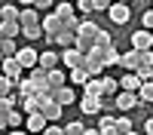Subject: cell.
<instances>
[{"instance_id":"1","label":"cell","mask_w":153,"mask_h":135,"mask_svg":"<svg viewBox=\"0 0 153 135\" xmlns=\"http://www.w3.org/2000/svg\"><path fill=\"white\" fill-rule=\"evenodd\" d=\"M61 65H65L68 71L71 68H83L86 65V52L76 49V46H65V49H61Z\"/></svg>"},{"instance_id":"2","label":"cell","mask_w":153,"mask_h":135,"mask_svg":"<svg viewBox=\"0 0 153 135\" xmlns=\"http://www.w3.org/2000/svg\"><path fill=\"white\" fill-rule=\"evenodd\" d=\"M40 28L46 31V40H49V46H52L55 34H58L61 28H65V22H61V19L55 16V12H49V16H43V19H40Z\"/></svg>"},{"instance_id":"3","label":"cell","mask_w":153,"mask_h":135,"mask_svg":"<svg viewBox=\"0 0 153 135\" xmlns=\"http://www.w3.org/2000/svg\"><path fill=\"white\" fill-rule=\"evenodd\" d=\"M107 16H110L113 25H129V19H132V6H129V3H117V0H113V6L107 9Z\"/></svg>"},{"instance_id":"4","label":"cell","mask_w":153,"mask_h":135,"mask_svg":"<svg viewBox=\"0 0 153 135\" xmlns=\"http://www.w3.org/2000/svg\"><path fill=\"white\" fill-rule=\"evenodd\" d=\"M113 104H117L120 110H132L141 104V98H138V92H129V89H120L117 95H113Z\"/></svg>"},{"instance_id":"5","label":"cell","mask_w":153,"mask_h":135,"mask_svg":"<svg viewBox=\"0 0 153 135\" xmlns=\"http://www.w3.org/2000/svg\"><path fill=\"white\" fill-rule=\"evenodd\" d=\"M101 104H104V95H86V92H83V98H80V110L89 114V117L101 114Z\"/></svg>"},{"instance_id":"6","label":"cell","mask_w":153,"mask_h":135,"mask_svg":"<svg viewBox=\"0 0 153 135\" xmlns=\"http://www.w3.org/2000/svg\"><path fill=\"white\" fill-rule=\"evenodd\" d=\"M16 55H19V61L25 65V71H31V68H37V65H40V52H37L31 43H28V46H22Z\"/></svg>"},{"instance_id":"7","label":"cell","mask_w":153,"mask_h":135,"mask_svg":"<svg viewBox=\"0 0 153 135\" xmlns=\"http://www.w3.org/2000/svg\"><path fill=\"white\" fill-rule=\"evenodd\" d=\"M0 68H3V74H6V77H12V80H22V71H25V65L19 61V55H6L3 61H0Z\"/></svg>"},{"instance_id":"8","label":"cell","mask_w":153,"mask_h":135,"mask_svg":"<svg viewBox=\"0 0 153 135\" xmlns=\"http://www.w3.org/2000/svg\"><path fill=\"white\" fill-rule=\"evenodd\" d=\"M52 98H55L61 107H65V104H74V101H76V89L65 83V86H58V89H52Z\"/></svg>"},{"instance_id":"9","label":"cell","mask_w":153,"mask_h":135,"mask_svg":"<svg viewBox=\"0 0 153 135\" xmlns=\"http://www.w3.org/2000/svg\"><path fill=\"white\" fill-rule=\"evenodd\" d=\"M132 46H135V49H153V31H150V28L132 31Z\"/></svg>"},{"instance_id":"10","label":"cell","mask_w":153,"mask_h":135,"mask_svg":"<svg viewBox=\"0 0 153 135\" xmlns=\"http://www.w3.org/2000/svg\"><path fill=\"white\" fill-rule=\"evenodd\" d=\"M138 65H141V49H129L126 55H120V68L123 71H138Z\"/></svg>"},{"instance_id":"11","label":"cell","mask_w":153,"mask_h":135,"mask_svg":"<svg viewBox=\"0 0 153 135\" xmlns=\"http://www.w3.org/2000/svg\"><path fill=\"white\" fill-rule=\"evenodd\" d=\"M46 123H49V120L43 117V110H31V114L25 117V126H28L31 132H43V129H46Z\"/></svg>"},{"instance_id":"12","label":"cell","mask_w":153,"mask_h":135,"mask_svg":"<svg viewBox=\"0 0 153 135\" xmlns=\"http://www.w3.org/2000/svg\"><path fill=\"white\" fill-rule=\"evenodd\" d=\"M40 110H43V117L52 123V120H61V104L55 101V98H46V101H40Z\"/></svg>"},{"instance_id":"13","label":"cell","mask_w":153,"mask_h":135,"mask_svg":"<svg viewBox=\"0 0 153 135\" xmlns=\"http://www.w3.org/2000/svg\"><path fill=\"white\" fill-rule=\"evenodd\" d=\"M58 65H61V52H55V46L46 49V52H40V68L52 71V68H58Z\"/></svg>"},{"instance_id":"14","label":"cell","mask_w":153,"mask_h":135,"mask_svg":"<svg viewBox=\"0 0 153 135\" xmlns=\"http://www.w3.org/2000/svg\"><path fill=\"white\" fill-rule=\"evenodd\" d=\"M19 22H22V28H28V25H40V12H37V6H22Z\"/></svg>"},{"instance_id":"15","label":"cell","mask_w":153,"mask_h":135,"mask_svg":"<svg viewBox=\"0 0 153 135\" xmlns=\"http://www.w3.org/2000/svg\"><path fill=\"white\" fill-rule=\"evenodd\" d=\"M138 86H141V77H138V71H126L123 77H120V89L138 92Z\"/></svg>"},{"instance_id":"16","label":"cell","mask_w":153,"mask_h":135,"mask_svg":"<svg viewBox=\"0 0 153 135\" xmlns=\"http://www.w3.org/2000/svg\"><path fill=\"white\" fill-rule=\"evenodd\" d=\"M0 34L3 37H19L22 34V22L19 19H3L0 22Z\"/></svg>"},{"instance_id":"17","label":"cell","mask_w":153,"mask_h":135,"mask_svg":"<svg viewBox=\"0 0 153 135\" xmlns=\"http://www.w3.org/2000/svg\"><path fill=\"white\" fill-rule=\"evenodd\" d=\"M74 43H76V34H74V31H68V28H61V31L55 34V40H52V46H58V49L74 46Z\"/></svg>"},{"instance_id":"18","label":"cell","mask_w":153,"mask_h":135,"mask_svg":"<svg viewBox=\"0 0 153 135\" xmlns=\"http://www.w3.org/2000/svg\"><path fill=\"white\" fill-rule=\"evenodd\" d=\"M86 95H104V74L101 77H89V83L83 86Z\"/></svg>"},{"instance_id":"19","label":"cell","mask_w":153,"mask_h":135,"mask_svg":"<svg viewBox=\"0 0 153 135\" xmlns=\"http://www.w3.org/2000/svg\"><path fill=\"white\" fill-rule=\"evenodd\" d=\"M89 77H92V74H89L86 68H71L68 83H74V86H86V83H89Z\"/></svg>"},{"instance_id":"20","label":"cell","mask_w":153,"mask_h":135,"mask_svg":"<svg viewBox=\"0 0 153 135\" xmlns=\"http://www.w3.org/2000/svg\"><path fill=\"white\" fill-rule=\"evenodd\" d=\"M98 132H101V135H117V117L101 114V120H98Z\"/></svg>"},{"instance_id":"21","label":"cell","mask_w":153,"mask_h":135,"mask_svg":"<svg viewBox=\"0 0 153 135\" xmlns=\"http://www.w3.org/2000/svg\"><path fill=\"white\" fill-rule=\"evenodd\" d=\"M138 98H141V104H153V80H141Z\"/></svg>"},{"instance_id":"22","label":"cell","mask_w":153,"mask_h":135,"mask_svg":"<svg viewBox=\"0 0 153 135\" xmlns=\"http://www.w3.org/2000/svg\"><path fill=\"white\" fill-rule=\"evenodd\" d=\"M19 89V80H12V77H6V74H0V98H6V95H12Z\"/></svg>"},{"instance_id":"23","label":"cell","mask_w":153,"mask_h":135,"mask_svg":"<svg viewBox=\"0 0 153 135\" xmlns=\"http://www.w3.org/2000/svg\"><path fill=\"white\" fill-rule=\"evenodd\" d=\"M22 37H28V43H37L40 37H46V31L40 25H28V28H22Z\"/></svg>"},{"instance_id":"24","label":"cell","mask_w":153,"mask_h":135,"mask_svg":"<svg viewBox=\"0 0 153 135\" xmlns=\"http://www.w3.org/2000/svg\"><path fill=\"white\" fill-rule=\"evenodd\" d=\"M55 16L65 22V19H71V16H76V6L71 3V0H65V3H55Z\"/></svg>"},{"instance_id":"25","label":"cell","mask_w":153,"mask_h":135,"mask_svg":"<svg viewBox=\"0 0 153 135\" xmlns=\"http://www.w3.org/2000/svg\"><path fill=\"white\" fill-rule=\"evenodd\" d=\"M46 83H49V89H58V86H65V83H68V77H65L58 68H52V71H49V80H46Z\"/></svg>"},{"instance_id":"26","label":"cell","mask_w":153,"mask_h":135,"mask_svg":"<svg viewBox=\"0 0 153 135\" xmlns=\"http://www.w3.org/2000/svg\"><path fill=\"white\" fill-rule=\"evenodd\" d=\"M22 110H25V114H31V110H40L37 92H34V95H22Z\"/></svg>"},{"instance_id":"27","label":"cell","mask_w":153,"mask_h":135,"mask_svg":"<svg viewBox=\"0 0 153 135\" xmlns=\"http://www.w3.org/2000/svg\"><path fill=\"white\" fill-rule=\"evenodd\" d=\"M34 92H37V83L31 77H22L19 80V95H34Z\"/></svg>"},{"instance_id":"28","label":"cell","mask_w":153,"mask_h":135,"mask_svg":"<svg viewBox=\"0 0 153 135\" xmlns=\"http://www.w3.org/2000/svg\"><path fill=\"white\" fill-rule=\"evenodd\" d=\"M120 92V80H113V77H104V98H113Z\"/></svg>"},{"instance_id":"29","label":"cell","mask_w":153,"mask_h":135,"mask_svg":"<svg viewBox=\"0 0 153 135\" xmlns=\"http://www.w3.org/2000/svg\"><path fill=\"white\" fill-rule=\"evenodd\" d=\"M95 46H101V49L113 46V37H110V31H104V28H101V31H98V37H95Z\"/></svg>"},{"instance_id":"30","label":"cell","mask_w":153,"mask_h":135,"mask_svg":"<svg viewBox=\"0 0 153 135\" xmlns=\"http://www.w3.org/2000/svg\"><path fill=\"white\" fill-rule=\"evenodd\" d=\"M117 132H120V135H132V132H135L132 120H129V117H120V120H117Z\"/></svg>"},{"instance_id":"31","label":"cell","mask_w":153,"mask_h":135,"mask_svg":"<svg viewBox=\"0 0 153 135\" xmlns=\"http://www.w3.org/2000/svg\"><path fill=\"white\" fill-rule=\"evenodd\" d=\"M0 49H3V55H16V52H19V46H16V37H3Z\"/></svg>"},{"instance_id":"32","label":"cell","mask_w":153,"mask_h":135,"mask_svg":"<svg viewBox=\"0 0 153 135\" xmlns=\"http://www.w3.org/2000/svg\"><path fill=\"white\" fill-rule=\"evenodd\" d=\"M120 55H123V52H117L113 46H107V49H104V65H107V68H110V65H120Z\"/></svg>"},{"instance_id":"33","label":"cell","mask_w":153,"mask_h":135,"mask_svg":"<svg viewBox=\"0 0 153 135\" xmlns=\"http://www.w3.org/2000/svg\"><path fill=\"white\" fill-rule=\"evenodd\" d=\"M83 120H74V123H68V126H65V135H83Z\"/></svg>"},{"instance_id":"34","label":"cell","mask_w":153,"mask_h":135,"mask_svg":"<svg viewBox=\"0 0 153 135\" xmlns=\"http://www.w3.org/2000/svg\"><path fill=\"white\" fill-rule=\"evenodd\" d=\"M19 12H22V6H0V16H3V19H19Z\"/></svg>"},{"instance_id":"35","label":"cell","mask_w":153,"mask_h":135,"mask_svg":"<svg viewBox=\"0 0 153 135\" xmlns=\"http://www.w3.org/2000/svg\"><path fill=\"white\" fill-rule=\"evenodd\" d=\"M6 120H9V129H12V126H22V114H19L16 107H12L9 114H6Z\"/></svg>"},{"instance_id":"36","label":"cell","mask_w":153,"mask_h":135,"mask_svg":"<svg viewBox=\"0 0 153 135\" xmlns=\"http://www.w3.org/2000/svg\"><path fill=\"white\" fill-rule=\"evenodd\" d=\"M92 6H95V12H107L113 6V0H92Z\"/></svg>"},{"instance_id":"37","label":"cell","mask_w":153,"mask_h":135,"mask_svg":"<svg viewBox=\"0 0 153 135\" xmlns=\"http://www.w3.org/2000/svg\"><path fill=\"white\" fill-rule=\"evenodd\" d=\"M80 22H83V19H76V16H71V19H65V28L76 34V31H80Z\"/></svg>"},{"instance_id":"38","label":"cell","mask_w":153,"mask_h":135,"mask_svg":"<svg viewBox=\"0 0 153 135\" xmlns=\"http://www.w3.org/2000/svg\"><path fill=\"white\" fill-rule=\"evenodd\" d=\"M138 77L141 80H153V65H141L138 68Z\"/></svg>"},{"instance_id":"39","label":"cell","mask_w":153,"mask_h":135,"mask_svg":"<svg viewBox=\"0 0 153 135\" xmlns=\"http://www.w3.org/2000/svg\"><path fill=\"white\" fill-rule=\"evenodd\" d=\"M76 6H80V12H83V16H89V12H95L92 0H76Z\"/></svg>"},{"instance_id":"40","label":"cell","mask_w":153,"mask_h":135,"mask_svg":"<svg viewBox=\"0 0 153 135\" xmlns=\"http://www.w3.org/2000/svg\"><path fill=\"white\" fill-rule=\"evenodd\" d=\"M141 22H144V28H150V31H153V9H147V12H144Z\"/></svg>"},{"instance_id":"41","label":"cell","mask_w":153,"mask_h":135,"mask_svg":"<svg viewBox=\"0 0 153 135\" xmlns=\"http://www.w3.org/2000/svg\"><path fill=\"white\" fill-rule=\"evenodd\" d=\"M52 3H55V0H34V6H37V9H49Z\"/></svg>"},{"instance_id":"42","label":"cell","mask_w":153,"mask_h":135,"mask_svg":"<svg viewBox=\"0 0 153 135\" xmlns=\"http://www.w3.org/2000/svg\"><path fill=\"white\" fill-rule=\"evenodd\" d=\"M144 132H147V135H153V117H147V123H144Z\"/></svg>"},{"instance_id":"43","label":"cell","mask_w":153,"mask_h":135,"mask_svg":"<svg viewBox=\"0 0 153 135\" xmlns=\"http://www.w3.org/2000/svg\"><path fill=\"white\" fill-rule=\"evenodd\" d=\"M19 6H34V0H16Z\"/></svg>"},{"instance_id":"44","label":"cell","mask_w":153,"mask_h":135,"mask_svg":"<svg viewBox=\"0 0 153 135\" xmlns=\"http://www.w3.org/2000/svg\"><path fill=\"white\" fill-rule=\"evenodd\" d=\"M117 3H132V0H117Z\"/></svg>"},{"instance_id":"45","label":"cell","mask_w":153,"mask_h":135,"mask_svg":"<svg viewBox=\"0 0 153 135\" xmlns=\"http://www.w3.org/2000/svg\"><path fill=\"white\" fill-rule=\"evenodd\" d=\"M3 58H6V55H3V49H0V61H3Z\"/></svg>"},{"instance_id":"46","label":"cell","mask_w":153,"mask_h":135,"mask_svg":"<svg viewBox=\"0 0 153 135\" xmlns=\"http://www.w3.org/2000/svg\"><path fill=\"white\" fill-rule=\"evenodd\" d=\"M0 43H3V34H0Z\"/></svg>"},{"instance_id":"47","label":"cell","mask_w":153,"mask_h":135,"mask_svg":"<svg viewBox=\"0 0 153 135\" xmlns=\"http://www.w3.org/2000/svg\"><path fill=\"white\" fill-rule=\"evenodd\" d=\"M0 22H3V16H0Z\"/></svg>"}]
</instances>
